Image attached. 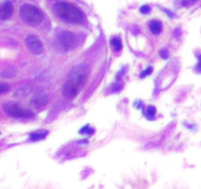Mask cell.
Returning <instances> with one entry per match:
<instances>
[{
  "instance_id": "obj_1",
  "label": "cell",
  "mask_w": 201,
  "mask_h": 189,
  "mask_svg": "<svg viewBox=\"0 0 201 189\" xmlns=\"http://www.w3.org/2000/svg\"><path fill=\"white\" fill-rule=\"evenodd\" d=\"M76 69L77 71L73 70L64 85L63 94L66 98H75L86 81L87 75L86 71H85V65H80Z\"/></svg>"
},
{
  "instance_id": "obj_2",
  "label": "cell",
  "mask_w": 201,
  "mask_h": 189,
  "mask_svg": "<svg viewBox=\"0 0 201 189\" xmlns=\"http://www.w3.org/2000/svg\"><path fill=\"white\" fill-rule=\"evenodd\" d=\"M54 11L61 19L70 23H81L85 19L84 13L76 6L68 2H57L54 5Z\"/></svg>"
},
{
  "instance_id": "obj_3",
  "label": "cell",
  "mask_w": 201,
  "mask_h": 189,
  "mask_svg": "<svg viewBox=\"0 0 201 189\" xmlns=\"http://www.w3.org/2000/svg\"><path fill=\"white\" fill-rule=\"evenodd\" d=\"M20 16L24 22L31 26H39L43 21L42 12L31 4H24L20 8Z\"/></svg>"
},
{
  "instance_id": "obj_4",
  "label": "cell",
  "mask_w": 201,
  "mask_h": 189,
  "mask_svg": "<svg viewBox=\"0 0 201 189\" xmlns=\"http://www.w3.org/2000/svg\"><path fill=\"white\" fill-rule=\"evenodd\" d=\"M58 41L65 50H71L77 46V37L69 31H62L58 35Z\"/></svg>"
},
{
  "instance_id": "obj_5",
  "label": "cell",
  "mask_w": 201,
  "mask_h": 189,
  "mask_svg": "<svg viewBox=\"0 0 201 189\" xmlns=\"http://www.w3.org/2000/svg\"><path fill=\"white\" fill-rule=\"evenodd\" d=\"M4 111L9 116L14 117V118H23V117H27V116H29L33 114L29 111L26 110V108L21 107L18 105H14V104L5 105Z\"/></svg>"
},
{
  "instance_id": "obj_6",
  "label": "cell",
  "mask_w": 201,
  "mask_h": 189,
  "mask_svg": "<svg viewBox=\"0 0 201 189\" xmlns=\"http://www.w3.org/2000/svg\"><path fill=\"white\" fill-rule=\"evenodd\" d=\"M26 43L28 49L34 54H40L43 51V46L41 41L38 37H35L34 35H28L26 40Z\"/></svg>"
},
{
  "instance_id": "obj_7",
  "label": "cell",
  "mask_w": 201,
  "mask_h": 189,
  "mask_svg": "<svg viewBox=\"0 0 201 189\" xmlns=\"http://www.w3.org/2000/svg\"><path fill=\"white\" fill-rule=\"evenodd\" d=\"M13 14V5L10 1L0 4V20L9 19Z\"/></svg>"
},
{
  "instance_id": "obj_8",
  "label": "cell",
  "mask_w": 201,
  "mask_h": 189,
  "mask_svg": "<svg viewBox=\"0 0 201 189\" xmlns=\"http://www.w3.org/2000/svg\"><path fill=\"white\" fill-rule=\"evenodd\" d=\"M46 103H47V96L44 94H36L32 100V104L35 108H40V107L44 106L46 105Z\"/></svg>"
},
{
  "instance_id": "obj_9",
  "label": "cell",
  "mask_w": 201,
  "mask_h": 189,
  "mask_svg": "<svg viewBox=\"0 0 201 189\" xmlns=\"http://www.w3.org/2000/svg\"><path fill=\"white\" fill-rule=\"evenodd\" d=\"M149 29H150V32L154 35H158L161 33L162 31V23L158 20H153L150 22L149 24Z\"/></svg>"
},
{
  "instance_id": "obj_10",
  "label": "cell",
  "mask_w": 201,
  "mask_h": 189,
  "mask_svg": "<svg viewBox=\"0 0 201 189\" xmlns=\"http://www.w3.org/2000/svg\"><path fill=\"white\" fill-rule=\"evenodd\" d=\"M47 133H48L47 130H39V131L32 133L31 136H29V138H31V140H33V141L41 140V139H43V138L46 137Z\"/></svg>"
},
{
  "instance_id": "obj_11",
  "label": "cell",
  "mask_w": 201,
  "mask_h": 189,
  "mask_svg": "<svg viewBox=\"0 0 201 189\" xmlns=\"http://www.w3.org/2000/svg\"><path fill=\"white\" fill-rule=\"evenodd\" d=\"M111 46L113 47V49L115 50V51H120L123 47L121 40L119 38H114L112 40H111Z\"/></svg>"
},
{
  "instance_id": "obj_12",
  "label": "cell",
  "mask_w": 201,
  "mask_h": 189,
  "mask_svg": "<svg viewBox=\"0 0 201 189\" xmlns=\"http://www.w3.org/2000/svg\"><path fill=\"white\" fill-rule=\"evenodd\" d=\"M156 113V108L155 106L153 105H149L147 108H146V111H145V114L148 118H153L154 117V115Z\"/></svg>"
},
{
  "instance_id": "obj_13",
  "label": "cell",
  "mask_w": 201,
  "mask_h": 189,
  "mask_svg": "<svg viewBox=\"0 0 201 189\" xmlns=\"http://www.w3.org/2000/svg\"><path fill=\"white\" fill-rule=\"evenodd\" d=\"M80 134H88V135H90V134L94 133V130L91 127H89L88 125H86V126H85L84 128H81L80 130Z\"/></svg>"
},
{
  "instance_id": "obj_14",
  "label": "cell",
  "mask_w": 201,
  "mask_h": 189,
  "mask_svg": "<svg viewBox=\"0 0 201 189\" xmlns=\"http://www.w3.org/2000/svg\"><path fill=\"white\" fill-rule=\"evenodd\" d=\"M9 85L6 83H0V94H4L9 91Z\"/></svg>"
},
{
  "instance_id": "obj_15",
  "label": "cell",
  "mask_w": 201,
  "mask_h": 189,
  "mask_svg": "<svg viewBox=\"0 0 201 189\" xmlns=\"http://www.w3.org/2000/svg\"><path fill=\"white\" fill-rule=\"evenodd\" d=\"M139 11H140V13H142V14H147V13L150 12V7L147 6V5H144L139 9Z\"/></svg>"
},
{
  "instance_id": "obj_16",
  "label": "cell",
  "mask_w": 201,
  "mask_h": 189,
  "mask_svg": "<svg viewBox=\"0 0 201 189\" xmlns=\"http://www.w3.org/2000/svg\"><path fill=\"white\" fill-rule=\"evenodd\" d=\"M152 70H153V69H152V67H148L147 69H145V70L142 72V73H141V75H140V76L143 78V77H145L146 75H149V74H151V73H152Z\"/></svg>"
},
{
  "instance_id": "obj_17",
  "label": "cell",
  "mask_w": 201,
  "mask_h": 189,
  "mask_svg": "<svg viewBox=\"0 0 201 189\" xmlns=\"http://www.w3.org/2000/svg\"><path fill=\"white\" fill-rule=\"evenodd\" d=\"M160 55H161V57H163V58H168V52H167V50H166V49L161 50V51H160Z\"/></svg>"
}]
</instances>
